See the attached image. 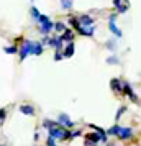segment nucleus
I'll list each match as a JSON object with an SVG mask.
<instances>
[{"mask_svg": "<svg viewBox=\"0 0 141 146\" xmlns=\"http://www.w3.org/2000/svg\"><path fill=\"white\" fill-rule=\"evenodd\" d=\"M36 20L40 21V31H41L43 35H48V33H49V31L54 28V23L49 20V18H48L46 15H40Z\"/></svg>", "mask_w": 141, "mask_h": 146, "instance_id": "1", "label": "nucleus"}, {"mask_svg": "<svg viewBox=\"0 0 141 146\" xmlns=\"http://www.w3.org/2000/svg\"><path fill=\"white\" fill-rule=\"evenodd\" d=\"M31 46H33V41H25V43H23V46L20 48V59L23 61L25 59V58H26V56H30V54H31Z\"/></svg>", "mask_w": 141, "mask_h": 146, "instance_id": "2", "label": "nucleus"}, {"mask_svg": "<svg viewBox=\"0 0 141 146\" xmlns=\"http://www.w3.org/2000/svg\"><path fill=\"white\" fill-rule=\"evenodd\" d=\"M58 125H59L61 128H64V126H66V128H72V126H74V121H72V120L69 118L67 115L61 113V115H59V118H58Z\"/></svg>", "mask_w": 141, "mask_h": 146, "instance_id": "3", "label": "nucleus"}, {"mask_svg": "<svg viewBox=\"0 0 141 146\" xmlns=\"http://www.w3.org/2000/svg\"><path fill=\"white\" fill-rule=\"evenodd\" d=\"M48 44H49L51 48H54L56 51H61V49H62V41H61L59 36H53V38H49V40H48Z\"/></svg>", "mask_w": 141, "mask_h": 146, "instance_id": "4", "label": "nucleus"}, {"mask_svg": "<svg viewBox=\"0 0 141 146\" xmlns=\"http://www.w3.org/2000/svg\"><path fill=\"white\" fill-rule=\"evenodd\" d=\"M77 21H79V25L81 27H92L94 25V18L92 17H89V15H81L79 18H77Z\"/></svg>", "mask_w": 141, "mask_h": 146, "instance_id": "5", "label": "nucleus"}, {"mask_svg": "<svg viewBox=\"0 0 141 146\" xmlns=\"http://www.w3.org/2000/svg\"><path fill=\"white\" fill-rule=\"evenodd\" d=\"M115 18H117V15H112L110 17V23H108V28H110V31L117 36V38H121V31L117 28V25H115Z\"/></svg>", "mask_w": 141, "mask_h": 146, "instance_id": "6", "label": "nucleus"}, {"mask_svg": "<svg viewBox=\"0 0 141 146\" xmlns=\"http://www.w3.org/2000/svg\"><path fill=\"white\" fill-rule=\"evenodd\" d=\"M99 141H100V139H99V135H97V133H89L84 145L85 146H95Z\"/></svg>", "mask_w": 141, "mask_h": 146, "instance_id": "7", "label": "nucleus"}, {"mask_svg": "<svg viewBox=\"0 0 141 146\" xmlns=\"http://www.w3.org/2000/svg\"><path fill=\"white\" fill-rule=\"evenodd\" d=\"M59 38H61V41H62V43H64V41H67V43H72V40H74V33H72V30H67V28H66Z\"/></svg>", "mask_w": 141, "mask_h": 146, "instance_id": "8", "label": "nucleus"}, {"mask_svg": "<svg viewBox=\"0 0 141 146\" xmlns=\"http://www.w3.org/2000/svg\"><path fill=\"white\" fill-rule=\"evenodd\" d=\"M133 135H134V133H133L131 128H121L118 138H120V139H131V138H133Z\"/></svg>", "mask_w": 141, "mask_h": 146, "instance_id": "9", "label": "nucleus"}, {"mask_svg": "<svg viewBox=\"0 0 141 146\" xmlns=\"http://www.w3.org/2000/svg\"><path fill=\"white\" fill-rule=\"evenodd\" d=\"M20 112L23 113V115L33 117V115H34V107L33 105H20Z\"/></svg>", "mask_w": 141, "mask_h": 146, "instance_id": "10", "label": "nucleus"}, {"mask_svg": "<svg viewBox=\"0 0 141 146\" xmlns=\"http://www.w3.org/2000/svg\"><path fill=\"white\" fill-rule=\"evenodd\" d=\"M110 87H112V90H113V92H121L123 84H121L120 79H112V80H110Z\"/></svg>", "mask_w": 141, "mask_h": 146, "instance_id": "11", "label": "nucleus"}, {"mask_svg": "<svg viewBox=\"0 0 141 146\" xmlns=\"http://www.w3.org/2000/svg\"><path fill=\"white\" fill-rule=\"evenodd\" d=\"M72 54H74V43H69L62 51V58H71Z\"/></svg>", "mask_w": 141, "mask_h": 146, "instance_id": "12", "label": "nucleus"}, {"mask_svg": "<svg viewBox=\"0 0 141 146\" xmlns=\"http://www.w3.org/2000/svg\"><path fill=\"white\" fill-rule=\"evenodd\" d=\"M113 5L118 8V12H120V13H125V12L128 10V2H125V3L121 5V0H113Z\"/></svg>", "mask_w": 141, "mask_h": 146, "instance_id": "13", "label": "nucleus"}, {"mask_svg": "<svg viewBox=\"0 0 141 146\" xmlns=\"http://www.w3.org/2000/svg\"><path fill=\"white\" fill-rule=\"evenodd\" d=\"M41 53H43V44H41V43H33V46H31V54L40 56Z\"/></svg>", "mask_w": 141, "mask_h": 146, "instance_id": "14", "label": "nucleus"}, {"mask_svg": "<svg viewBox=\"0 0 141 146\" xmlns=\"http://www.w3.org/2000/svg\"><path fill=\"white\" fill-rule=\"evenodd\" d=\"M121 128H123V126L115 125V126H112V128H108L107 135H112V136H118V135H120V131H121Z\"/></svg>", "mask_w": 141, "mask_h": 146, "instance_id": "15", "label": "nucleus"}, {"mask_svg": "<svg viewBox=\"0 0 141 146\" xmlns=\"http://www.w3.org/2000/svg\"><path fill=\"white\" fill-rule=\"evenodd\" d=\"M121 92H125L128 95V97H130V95H133V89H131V86H130V84H128V82H123V87H121Z\"/></svg>", "mask_w": 141, "mask_h": 146, "instance_id": "16", "label": "nucleus"}, {"mask_svg": "<svg viewBox=\"0 0 141 146\" xmlns=\"http://www.w3.org/2000/svg\"><path fill=\"white\" fill-rule=\"evenodd\" d=\"M61 7L64 10H71L72 8V0H61Z\"/></svg>", "mask_w": 141, "mask_h": 146, "instance_id": "17", "label": "nucleus"}, {"mask_svg": "<svg viewBox=\"0 0 141 146\" xmlns=\"http://www.w3.org/2000/svg\"><path fill=\"white\" fill-rule=\"evenodd\" d=\"M43 126L49 130V128H53V126H58V121H51V120H44V121H43Z\"/></svg>", "mask_w": 141, "mask_h": 146, "instance_id": "18", "label": "nucleus"}, {"mask_svg": "<svg viewBox=\"0 0 141 146\" xmlns=\"http://www.w3.org/2000/svg\"><path fill=\"white\" fill-rule=\"evenodd\" d=\"M54 30H56V31H64V30H66V25H64L62 21H58V23H54Z\"/></svg>", "mask_w": 141, "mask_h": 146, "instance_id": "19", "label": "nucleus"}, {"mask_svg": "<svg viewBox=\"0 0 141 146\" xmlns=\"http://www.w3.org/2000/svg\"><path fill=\"white\" fill-rule=\"evenodd\" d=\"M5 53L7 54H17L18 53V48L17 46H7L5 48Z\"/></svg>", "mask_w": 141, "mask_h": 146, "instance_id": "20", "label": "nucleus"}, {"mask_svg": "<svg viewBox=\"0 0 141 146\" xmlns=\"http://www.w3.org/2000/svg\"><path fill=\"white\" fill-rule=\"evenodd\" d=\"M5 118H7V110H5V108H0V123Z\"/></svg>", "mask_w": 141, "mask_h": 146, "instance_id": "21", "label": "nucleus"}, {"mask_svg": "<svg viewBox=\"0 0 141 146\" xmlns=\"http://www.w3.org/2000/svg\"><path fill=\"white\" fill-rule=\"evenodd\" d=\"M107 62L108 64H118L120 61H118V58H115V56H110V58L107 59Z\"/></svg>", "mask_w": 141, "mask_h": 146, "instance_id": "22", "label": "nucleus"}, {"mask_svg": "<svg viewBox=\"0 0 141 146\" xmlns=\"http://www.w3.org/2000/svg\"><path fill=\"white\" fill-rule=\"evenodd\" d=\"M125 112H126V107H121L120 110L117 112V115H115V118L118 120V118H120V117H121V115H123V113H125Z\"/></svg>", "mask_w": 141, "mask_h": 146, "instance_id": "23", "label": "nucleus"}, {"mask_svg": "<svg viewBox=\"0 0 141 146\" xmlns=\"http://www.w3.org/2000/svg\"><path fill=\"white\" fill-rule=\"evenodd\" d=\"M46 146H56V139L48 136V141H46Z\"/></svg>", "mask_w": 141, "mask_h": 146, "instance_id": "24", "label": "nucleus"}, {"mask_svg": "<svg viewBox=\"0 0 141 146\" xmlns=\"http://www.w3.org/2000/svg\"><path fill=\"white\" fill-rule=\"evenodd\" d=\"M31 15H33L34 18H38V17H40L41 13L38 12V8H34V7H33V8H31Z\"/></svg>", "mask_w": 141, "mask_h": 146, "instance_id": "25", "label": "nucleus"}, {"mask_svg": "<svg viewBox=\"0 0 141 146\" xmlns=\"http://www.w3.org/2000/svg\"><path fill=\"white\" fill-rule=\"evenodd\" d=\"M105 46H107L108 49H112V51H113V49H115V41H108Z\"/></svg>", "mask_w": 141, "mask_h": 146, "instance_id": "26", "label": "nucleus"}, {"mask_svg": "<svg viewBox=\"0 0 141 146\" xmlns=\"http://www.w3.org/2000/svg\"><path fill=\"white\" fill-rule=\"evenodd\" d=\"M81 135H82L81 130H79V131H72L71 133V138H77V136H81Z\"/></svg>", "mask_w": 141, "mask_h": 146, "instance_id": "27", "label": "nucleus"}, {"mask_svg": "<svg viewBox=\"0 0 141 146\" xmlns=\"http://www.w3.org/2000/svg\"><path fill=\"white\" fill-rule=\"evenodd\" d=\"M54 59H56V61H61V59H62V54H61V51H56V56H54Z\"/></svg>", "mask_w": 141, "mask_h": 146, "instance_id": "28", "label": "nucleus"}, {"mask_svg": "<svg viewBox=\"0 0 141 146\" xmlns=\"http://www.w3.org/2000/svg\"><path fill=\"white\" fill-rule=\"evenodd\" d=\"M0 146H7V145H0Z\"/></svg>", "mask_w": 141, "mask_h": 146, "instance_id": "29", "label": "nucleus"}, {"mask_svg": "<svg viewBox=\"0 0 141 146\" xmlns=\"http://www.w3.org/2000/svg\"><path fill=\"white\" fill-rule=\"evenodd\" d=\"M115 146H118V145H115Z\"/></svg>", "mask_w": 141, "mask_h": 146, "instance_id": "30", "label": "nucleus"}]
</instances>
